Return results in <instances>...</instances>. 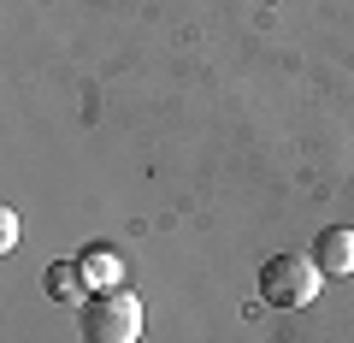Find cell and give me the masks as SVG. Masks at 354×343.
Segmentation results:
<instances>
[{"label": "cell", "instance_id": "obj_1", "mask_svg": "<svg viewBox=\"0 0 354 343\" xmlns=\"http://www.w3.org/2000/svg\"><path fill=\"white\" fill-rule=\"evenodd\" d=\"M319 284H325V272H319L313 254H272L260 267V296L266 308H283V314H295V308H307L319 296Z\"/></svg>", "mask_w": 354, "mask_h": 343}, {"label": "cell", "instance_id": "obj_3", "mask_svg": "<svg viewBox=\"0 0 354 343\" xmlns=\"http://www.w3.org/2000/svg\"><path fill=\"white\" fill-rule=\"evenodd\" d=\"M313 261H319L325 279H348L354 272V231L348 225H325L319 243H313Z\"/></svg>", "mask_w": 354, "mask_h": 343}, {"label": "cell", "instance_id": "obj_2", "mask_svg": "<svg viewBox=\"0 0 354 343\" xmlns=\"http://www.w3.org/2000/svg\"><path fill=\"white\" fill-rule=\"evenodd\" d=\"M77 319H83V343H136L142 337V302L130 290H95Z\"/></svg>", "mask_w": 354, "mask_h": 343}, {"label": "cell", "instance_id": "obj_6", "mask_svg": "<svg viewBox=\"0 0 354 343\" xmlns=\"http://www.w3.org/2000/svg\"><path fill=\"white\" fill-rule=\"evenodd\" d=\"M0 219H6V225H0V243L12 249V243H18V213H12V207H6V213H0Z\"/></svg>", "mask_w": 354, "mask_h": 343}, {"label": "cell", "instance_id": "obj_5", "mask_svg": "<svg viewBox=\"0 0 354 343\" xmlns=\"http://www.w3.org/2000/svg\"><path fill=\"white\" fill-rule=\"evenodd\" d=\"M48 296H59V302H88L83 267H77V261H53L48 267Z\"/></svg>", "mask_w": 354, "mask_h": 343}, {"label": "cell", "instance_id": "obj_4", "mask_svg": "<svg viewBox=\"0 0 354 343\" xmlns=\"http://www.w3.org/2000/svg\"><path fill=\"white\" fill-rule=\"evenodd\" d=\"M77 267H83L88 296H95V290H124V254H118V249H106V243L83 249V254H77Z\"/></svg>", "mask_w": 354, "mask_h": 343}]
</instances>
